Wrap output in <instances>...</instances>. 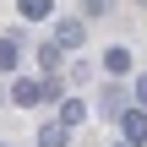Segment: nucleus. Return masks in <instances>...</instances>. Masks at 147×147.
<instances>
[{"instance_id":"8","label":"nucleus","mask_w":147,"mask_h":147,"mask_svg":"<svg viewBox=\"0 0 147 147\" xmlns=\"http://www.w3.org/2000/svg\"><path fill=\"white\" fill-rule=\"evenodd\" d=\"M60 55H65L60 44H38V65H44V76H55V71H60Z\"/></svg>"},{"instance_id":"14","label":"nucleus","mask_w":147,"mask_h":147,"mask_svg":"<svg viewBox=\"0 0 147 147\" xmlns=\"http://www.w3.org/2000/svg\"><path fill=\"white\" fill-rule=\"evenodd\" d=\"M0 98H5V87H0Z\"/></svg>"},{"instance_id":"13","label":"nucleus","mask_w":147,"mask_h":147,"mask_svg":"<svg viewBox=\"0 0 147 147\" xmlns=\"http://www.w3.org/2000/svg\"><path fill=\"white\" fill-rule=\"evenodd\" d=\"M115 147H131V142H115Z\"/></svg>"},{"instance_id":"6","label":"nucleus","mask_w":147,"mask_h":147,"mask_svg":"<svg viewBox=\"0 0 147 147\" xmlns=\"http://www.w3.org/2000/svg\"><path fill=\"white\" fill-rule=\"evenodd\" d=\"M71 142V131L60 125V120H44V131H38V147H65Z\"/></svg>"},{"instance_id":"11","label":"nucleus","mask_w":147,"mask_h":147,"mask_svg":"<svg viewBox=\"0 0 147 147\" xmlns=\"http://www.w3.org/2000/svg\"><path fill=\"white\" fill-rule=\"evenodd\" d=\"M82 5H87V16H109V5H115V0H82Z\"/></svg>"},{"instance_id":"5","label":"nucleus","mask_w":147,"mask_h":147,"mask_svg":"<svg viewBox=\"0 0 147 147\" xmlns=\"http://www.w3.org/2000/svg\"><path fill=\"white\" fill-rule=\"evenodd\" d=\"M104 71H109V76H125V71H131V49H125V44H115V49L104 55Z\"/></svg>"},{"instance_id":"1","label":"nucleus","mask_w":147,"mask_h":147,"mask_svg":"<svg viewBox=\"0 0 147 147\" xmlns=\"http://www.w3.org/2000/svg\"><path fill=\"white\" fill-rule=\"evenodd\" d=\"M65 87L55 82V76H22V82H11V98L16 104H27V109H38V104H55Z\"/></svg>"},{"instance_id":"12","label":"nucleus","mask_w":147,"mask_h":147,"mask_svg":"<svg viewBox=\"0 0 147 147\" xmlns=\"http://www.w3.org/2000/svg\"><path fill=\"white\" fill-rule=\"evenodd\" d=\"M136 109H147V71L136 76Z\"/></svg>"},{"instance_id":"7","label":"nucleus","mask_w":147,"mask_h":147,"mask_svg":"<svg viewBox=\"0 0 147 147\" xmlns=\"http://www.w3.org/2000/svg\"><path fill=\"white\" fill-rule=\"evenodd\" d=\"M16 44H22L16 33H5V38H0V71H16V60H22V49H16Z\"/></svg>"},{"instance_id":"3","label":"nucleus","mask_w":147,"mask_h":147,"mask_svg":"<svg viewBox=\"0 0 147 147\" xmlns=\"http://www.w3.org/2000/svg\"><path fill=\"white\" fill-rule=\"evenodd\" d=\"M82 38H87V22H82V16L55 22V44H60V49H82Z\"/></svg>"},{"instance_id":"10","label":"nucleus","mask_w":147,"mask_h":147,"mask_svg":"<svg viewBox=\"0 0 147 147\" xmlns=\"http://www.w3.org/2000/svg\"><path fill=\"white\" fill-rule=\"evenodd\" d=\"M104 109L120 115V109H125V87H104Z\"/></svg>"},{"instance_id":"9","label":"nucleus","mask_w":147,"mask_h":147,"mask_svg":"<svg viewBox=\"0 0 147 147\" xmlns=\"http://www.w3.org/2000/svg\"><path fill=\"white\" fill-rule=\"evenodd\" d=\"M16 11H22L27 22H44V16L55 11V0H16Z\"/></svg>"},{"instance_id":"2","label":"nucleus","mask_w":147,"mask_h":147,"mask_svg":"<svg viewBox=\"0 0 147 147\" xmlns=\"http://www.w3.org/2000/svg\"><path fill=\"white\" fill-rule=\"evenodd\" d=\"M120 142H131V147L147 142V109H120Z\"/></svg>"},{"instance_id":"4","label":"nucleus","mask_w":147,"mask_h":147,"mask_svg":"<svg viewBox=\"0 0 147 147\" xmlns=\"http://www.w3.org/2000/svg\"><path fill=\"white\" fill-rule=\"evenodd\" d=\"M82 120H87V98H60V125H65V131H76Z\"/></svg>"}]
</instances>
